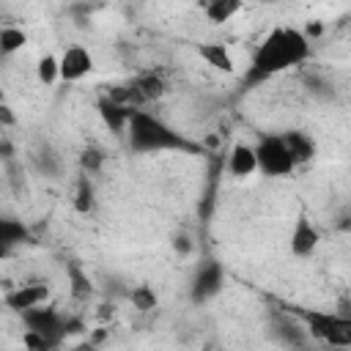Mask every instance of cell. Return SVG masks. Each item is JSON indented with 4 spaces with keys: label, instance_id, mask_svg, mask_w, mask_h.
<instances>
[{
    "label": "cell",
    "instance_id": "cell-27",
    "mask_svg": "<svg viewBox=\"0 0 351 351\" xmlns=\"http://www.w3.org/2000/svg\"><path fill=\"white\" fill-rule=\"evenodd\" d=\"M261 3H277V0H261Z\"/></svg>",
    "mask_w": 351,
    "mask_h": 351
},
{
    "label": "cell",
    "instance_id": "cell-12",
    "mask_svg": "<svg viewBox=\"0 0 351 351\" xmlns=\"http://www.w3.org/2000/svg\"><path fill=\"white\" fill-rule=\"evenodd\" d=\"M33 236H30V228L19 219V217H8V214H0V247H5L8 252L19 244H27Z\"/></svg>",
    "mask_w": 351,
    "mask_h": 351
},
{
    "label": "cell",
    "instance_id": "cell-22",
    "mask_svg": "<svg viewBox=\"0 0 351 351\" xmlns=\"http://www.w3.org/2000/svg\"><path fill=\"white\" fill-rule=\"evenodd\" d=\"M22 343H25L27 348H33V351H49V348H58L52 340H47V337H44V335H38V332H30V329H25Z\"/></svg>",
    "mask_w": 351,
    "mask_h": 351
},
{
    "label": "cell",
    "instance_id": "cell-6",
    "mask_svg": "<svg viewBox=\"0 0 351 351\" xmlns=\"http://www.w3.org/2000/svg\"><path fill=\"white\" fill-rule=\"evenodd\" d=\"M225 282V271L217 261H203L197 263L192 280H189V299L192 302H208L222 291Z\"/></svg>",
    "mask_w": 351,
    "mask_h": 351
},
{
    "label": "cell",
    "instance_id": "cell-4",
    "mask_svg": "<svg viewBox=\"0 0 351 351\" xmlns=\"http://www.w3.org/2000/svg\"><path fill=\"white\" fill-rule=\"evenodd\" d=\"M255 148V162H258V173H263L266 178H288L296 173V162L282 140V134H261Z\"/></svg>",
    "mask_w": 351,
    "mask_h": 351
},
{
    "label": "cell",
    "instance_id": "cell-9",
    "mask_svg": "<svg viewBox=\"0 0 351 351\" xmlns=\"http://www.w3.org/2000/svg\"><path fill=\"white\" fill-rule=\"evenodd\" d=\"M195 55L214 71L219 74H236V60H233V52L228 44L222 41H200L195 47Z\"/></svg>",
    "mask_w": 351,
    "mask_h": 351
},
{
    "label": "cell",
    "instance_id": "cell-26",
    "mask_svg": "<svg viewBox=\"0 0 351 351\" xmlns=\"http://www.w3.org/2000/svg\"><path fill=\"white\" fill-rule=\"evenodd\" d=\"M3 101H5V90L0 88V104H3Z\"/></svg>",
    "mask_w": 351,
    "mask_h": 351
},
{
    "label": "cell",
    "instance_id": "cell-16",
    "mask_svg": "<svg viewBox=\"0 0 351 351\" xmlns=\"http://www.w3.org/2000/svg\"><path fill=\"white\" fill-rule=\"evenodd\" d=\"M33 167H36L41 176H47V178H58V176L63 173V159H60V154L52 151L49 145H41V148L33 151Z\"/></svg>",
    "mask_w": 351,
    "mask_h": 351
},
{
    "label": "cell",
    "instance_id": "cell-21",
    "mask_svg": "<svg viewBox=\"0 0 351 351\" xmlns=\"http://www.w3.org/2000/svg\"><path fill=\"white\" fill-rule=\"evenodd\" d=\"M101 162H104V154L96 151V148H88V151L80 154V167H82V173H88V176L99 173V170H101Z\"/></svg>",
    "mask_w": 351,
    "mask_h": 351
},
{
    "label": "cell",
    "instance_id": "cell-23",
    "mask_svg": "<svg viewBox=\"0 0 351 351\" xmlns=\"http://www.w3.org/2000/svg\"><path fill=\"white\" fill-rule=\"evenodd\" d=\"M14 123H16V115H14V110L3 101V104H0V126L8 129V126H14Z\"/></svg>",
    "mask_w": 351,
    "mask_h": 351
},
{
    "label": "cell",
    "instance_id": "cell-19",
    "mask_svg": "<svg viewBox=\"0 0 351 351\" xmlns=\"http://www.w3.org/2000/svg\"><path fill=\"white\" fill-rule=\"evenodd\" d=\"M66 277H69V291H71L74 299H88V296H90L93 282H90V277H88L77 263H69V266H66Z\"/></svg>",
    "mask_w": 351,
    "mask_h": 351
},
{
    "label": "cell",
    "instance_id": "cell-1",
    "mask_svg": "<svg viewBox=\"0 0 351 351\" xmlns=\"http://www.w3.org/2000/svg\"><path fill=\"white\" fill-rule=\"evenodd\" d=\"M313 47L307 30H299L293 25H274L266 30V36L252 49L250 66L244 71V85H261L277 74H285L291 69H299L307 63Z\"/></svg>",
    "mask_w": 351,
    "mask_h": 351
},
{
    "label": "cell",
    "instance_id": "cell-11",
    "mask_svg": "<svg viewBox=\"0 0 351 351\" xmlns=\"http://www.w3.org/2000/svg\"><path fill=\"white\" fill-rule=\"evenodd\" d=\"M282 140H285V145H288V151H291V156H293L296 165H307V162H313L315 154H318L315 140H313L307 132H302V129L282 132Z\"/></svg>",
    "mask_w": 351,
    "mask_h": 351
},
{
    "label": "cell",
    "instance_id": "cell-28",
    "mask_svg": "<svg viewBox=\"0 0 351 351\" xmlns=\"http://www.w3.org/2000/svg\"><path fill=\"white\" fill-rule=\"evenodd\" d=\"M0 132H3V126H0Z\"/></svg>",
    "mask_w": 351,
    "mask_h": 351
},
{
    "label": "cell",
    "instance_id": "cell-18",
    "mask_svg": "<svg viewBox=\"0 0 351 351\" xmlns=\"http://www.w3.org/2000/svg\"><path fill=\"white\" fill-rule=\"evenodd\" d=\"M96 208V189L88 178V173H82V178L77 181V189H74V211L77 214H90Z\"/></svg>",
    "mask_w": 351,
    "mask_h": 351
},
{
    "label": "cell",
    "instance_id": "cell-13",
    "mask_svg": "<svg viewBox=\"0 0 351 351\" xmlns=\"http://www.w3.org/2000/svg\"><path fill=\"white\" fill-rule=\"evenodd\" d=\"M99 115H101V121L115 132V134H123V129H126V121H129V112L134 110V107H126V104H121V101H115V99H110V96H104V99H99Z\"/></svg>",
    "mask_w": 351,
    "mask_h": 351
},
{
    "label": "cell",
    "instance_id": "cell-7",
    "mask_svg": "<svg viewBox=\"0 0 351 351\" xmlns=\"http://www.w3.org/2000/svg\"><path fill=\"white\" fill-rule=\"evenodd\" d=\"M321 247V230L315 228V222L302 211L296 214L291 233H288V250L293 258H313L315 250Z\"/></svg>",
    "mask_w": 351,
    "mask_h": 351
},
{
    "label": "cell",
    "instance_id": "cell-14",
    "mask_svg": "<svg viewBox=\"0 0 351 351\" xmlns=\"http://www.w3.org/2000/svg\"><path fill=\"white\" fill-rule=\"evenodd\" d=\"M241 8H244V0H206L203 16H206L211 25H225V22H230Z\"/></svg>",
    "mask_w": 351,
    "mask_h": 351
},
{
    "label": "cell",
    "instance_id": "cell-10",
    "mask_svg": "<svg viewBox=\"0 0 351 351\" xmlns=\"http://www.w3.org/2000/svg\"><path fill=\"white\" fill-rule=\"evenodd\" d=\"M225 167H228V176H233V178H250V176H255V173H258L255 148H252L250 143H241V140L233 143L230 151H228Z\"/></svg>",
    "mask_w": 351,
    "mask_h": 351
},
{
    "label": "cell",
    "instance_id": "cell-8",
    "mask_svg": "<svg viewBox=\"0 0 351 351\" xmlns=\"http://www.w3.org/2000/svg\"><path fill=\"white\" fill-rule=\"evenodd\" d=\"M52 299V285L47 280H27V282H19L14 285L8 293H5V304L14 310V313H25L36 304H44Z\"/></svg>",
    "mask_w": 351,
    "mask_h": 351
},
{
    "label": "cell",
    "instance_id": "cell-3",
    "mask_svg": "<svg viewBox=\"0 0 351 351\" xmlns=\"http://www.w3.org/2000/svg\"><path fill=\"white\" fill-rule=\"evenodd\" d=\"M293 315L304 326L307 337H315L318 343L335 346V348H348L351 346V318L335 310H315V307H296Z\"/></svg>",
    "mask_w": 351,
    "mask_h": 351
},
{
    "label": "cell",
    "instance_id": "cell-15",
    "mask_svg": "<svg viewBox=\"0 0 351 351\" xmlns=\"http://www.w3.org/2000/svg\"><path fill=\"white\" fill-rule=\"evenodd\" d=\"M27 33L19 25H0V58H11L27 47Z\"/></svg>",
    "mask_w": 351,
    "mask_h": 351
},
{
    "label": "cell",
    "instance_id": "cell-2",
    "mask_svg": "<svg viewBox=\"0 0 351 351\" xmlns=\"http://www.w3.org/2000/svg\"><path fill=\"white\" fill-rule=\"evenodd\" d=\"M123 137L134 154H165V151H192V143L176 132L165 118L145 107H134L129 112Z\"/></svg>",
    "mask_w": 351,
    "mask_h": 351
},
{
    "label": "cell",
    "instance_id": "cell-25",
    "mask_svg": "<svg viewBox=\"0 0 351 351\" xmlns=\"http://www.w3.org/2000/svg\"><path fill=\"white\" fill-rule=\"evenodd\" d=\"M5 255H8V250H5V247H0V261H3Z\"/></svg>",
    "mask_w": 351,
    "mask_h": 351
},
{
    "label": "cell",
    "instance_id": "cell-5",
    "mask_svg": "<svg viewBox=\"0 0 351 351\" xmlns=\"http://www.w3.org/2000/svg\"><path fill=\"white\" fill-rule=\"evenodd\" d=\"M93 69H96V60L85 44H69L58 55V80L60 82H80L88 74H93Z\"/></svg>",
    "mask_w": 351,
    "mask_h": 351
},
{
    "label": "cell",
    "instance_id": "cell-24",
    "mask_svg": "<svg viewBox=\"0 0 351 351\" xmlns=\"http://www.w3.org/2000/svg\"><path fill=\"white\" fill-rule=\"evenodd\" d=\"M178 250H181V252H189V241H186V239H184V236H181V239H178Z\"/></svg>",
    "mask_w": 351,
    "mask_h": 351
},
{
    "label": "cell",
    "instance_id": "cell-17",
    "mask_svg": "<svg viewBox=\"0 0 351 351\" xmlns=\"http://www.w3.org/2000/svg\"><path fill=\"white\" fill-rule=\"evenodd\" d=\"M129 302H132V307H134L137 313H151V310L159 307V296H156V291H154L148 282L132 285V288H129Z\"/></svg>",
    "mask_w": 351,
    "mask_h": 351
},
{
    "label": "cell",
    "instance_id": "cell-20",
    "mask_svg": "<svg viewBox=\"0 0 351 351\" xmlns=\"http://www.w3.org/2000/svg\"><path fill=\"white\" fill-rule=\"evenodd\" d=\"M36 80L41 82V85H55V82H60L58 80V55H41L38 60H36Z\"/></svg>",
    "mask_w": 351,
    "mask_h": 351
}]
</instances>
